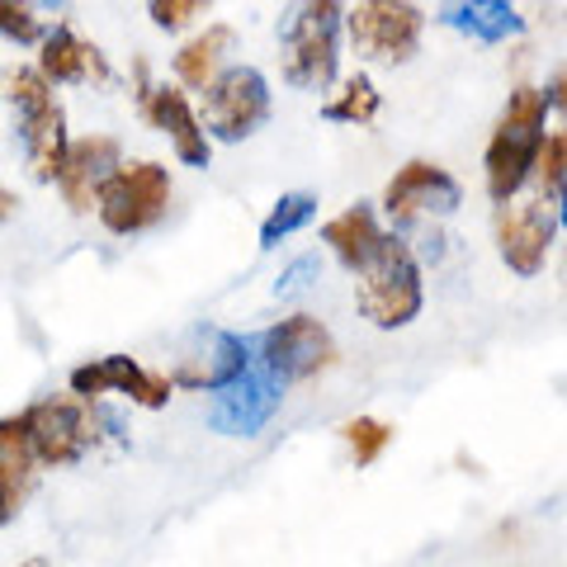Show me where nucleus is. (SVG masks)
Wrapping results in <instances>:
<instances>
[{"mask_svg":"<svg viewBox=\"0 0 567 567\" xmlns=\"http://www.w3.org/2000/svg\"><path fill=\"white\" fill-rule=\"evenodd\" d=\"M548 91H535V85H516L506 100L502 118L487 137V156H483V171H487V194L492 204H511L516 194L535 181V166H539V152H544V118H548Z\"/></svg>","mask_w":567,"mask_h":567,"instance_id":"1","label":"nucleus"},{"mask_svg":"<svg viewBox=\"0 0 567 567\" xmlns=\"http://www.w3.org/2000/svg\"><path fill=\"white\" fill-rule=\"evenodd\" d=\"M341 0H298L279 29V71L293 91H327L341 71Z\"/></svg>","mask_w":567,"mask_h":567,"instance_id":"2","label":"nucleus"},{"mask_svg":"<svg viewBox=\"0 0 567 567\" xmlns=\"http://www.w3.org/2000/svg\"><path fill=\"white\" fill-rule=\"evenodd\" d=\"M10 104L20 114V142L24 162L43 185H58L71 156V133H66V110L58 104V91L43 76V66H20L6 81Z\"/></svg>","mask_w":567,"mask_h":567,"instance_id":"3","label":"nucleus"},{"mask_svg":"<svg viewBox=\"0 0 567 567\" xmlns=\"http://www.w3.org/2000/svg\"><path fill=\"white\" fill-rule=\"evenodd\" d=\"M354 303H360V317H369L379 331H398L406 322H416V312L425 303L421 265L412 256V246L398 241V233L388 237L383 251L360 270V284H354Z\"/></svg>","mask_w":567,"mask_h":567,"instance_id":"4","label":"nucleus"},{"mask_svg":"<svg viewBox=\"0 0 567 567\" xmlns=\"http://www.w3.org/2000/svg\"><path fill=\"white\" fill-rule=\"evenodd\" d=\"M171 208V171L162 162H123L100 189V223L114 237H137L156 227Z\"/></svg>","mask_w":567,"mask_h":567,"instance_id":"5","label":"nucleus"},{"mask_svg":"<svg viewBox=\"0 0 567 567\" xmlns=\"http://www.w3.org/2000/svg\"><path fill=\"white\" fill-rule=\"evenodd\" d=\"M346 33L360 58L379 66H402L421 52L425 14L416 0H354L346 10Z\"/></svg>","mask_w":567,"mask_h":567,"instance_id":"6","label":"nucleus"},{"mask_svg":"<svg viewBox=\"0 0 567 567\" xmlns=\"http://www.w3.org/2000/svg\"><path fill=\"white\" fill-rule=\"evenodd\" d=\"M20 425L33 440V454L39 464L48 468H62V464H76V458L95 445V412H91V398H43L20 412Z\"/></svg>","mask_w":567,"mask_h":567,"instance_id":"7","label":"nucleus"},{"mask_svg":"<svg viewBox=\"0 0 567 567\" xmlns=\"http://www.w3.org/2000/svg\"><path fill=\"white\" fill-rule=\"evenodd\" d=\"M133 81H137V110L152 128H162L171 137V152L185 166H208L213 142H208V123L194 114V104L185 95V85H152L147 62H133Z\"/></svg>","mask_w":567,"mask_h":567,"instance_id":"8","label":"nucleus"},{"mask_svg":"<svg viewBox=\"0 0 567 567\" xmlns=\"http://www.w3.org/2000/svg\"><path fill=\"white\" fill-rule=\"evenodd\" d=\"M270 118V81L256 66H227L204 91V123L218 142L251 137Z\"/></svg>","mask_w":567,"mask_h":567,"instance_id":"9","label":"nucleus"},{"mask_svg":"<svg viewBox=\"0 0 567 567\" xmlns=\"http://www.w3.org/2000/svg\"><path fill=\"white\" fill-rule=\"evenodd\" d=\"M458 204H464V189L435 162H406L383 189V213L398 233H406L421 218H450Z\"/></svg>","mask_w":567,"mask_h":567,"instance_id":"10","label":"nucleus"},{"mask_svg":"<svg viewBox=\"0 0 567 567\" xmlns=\"http://www.w3.org/2000/svg\"><path fill=\"white\" fill-rule=\"evenodd\" d=\"M260 360L279 383H298V379L322 374V369L336 360V341L317 317L298 312V317H284V322H275L260 336Z\"/></svg>","mask_w":567,"mask_h":567,"instance_id":"11","label":"nucleus"},{"mask_svg":"<svg viewBox=\"0 0 567 567\" xmlns=\"http://www.w3.org/2000/svg\"><path fill=\"white\" fill-rule=\"evenodd\" d=\"M558 227L563 223H558V213H548V199L502 204V213H496V251H502V265L520 279L539 275Z\"/></svg>","mask_w":567,"mask_h":567,"instance_id":"12","label":"nucleus"},{"mask_svg":"<svg viewBox=\"0 0 567 567\" xmlns=\"http://www.w3.org/2000/svg\"><path fill=\"white\" fill-rule=\"evenodd\" d=\"M275 412H279V379L260 360V364L246 369L241 379H233L227 388L213 393L208 425L218 435H256Z\"/></svg>","mask_w":567,"mask_h":567,"instance_id":"13","label":"nucleus"},{"mask_svg":"<svg viewBox=\"0 0 567 567\" xmlns=\"http://www.w3.org/2000/svg\"><path fill=\"white\" fill-rule=\"evenodd\" d=\"M171 388H175V379L152 374V369L133 364L128 354H104V360H91V364L71 369V393L91 398V402L104 398V393H123V398H133L137 406L156 412V406L171 402Z\"/></svg>","mask_w":567,"mask_h":567,"instance_id":"14","label":"nucleus"},{"mask_svg":"<svg viewBox=\"0 0 567 567\" xmlns=\"http://www.w3.org/2000/svg\"><path fill=\"white\" fill-rule=\"evenodd\" d=\"M123 166V147H118V137L110 133H91V137H76L71 142V156H66V171H62V199L71 213H91L100 204V189L104 181Z\"/></svg>","mask_w":567,"mask_h":567,"instance_id":"15","label":"nucleus"},{"mask_svg":"<svg viewBox=\"0 0 567 567\" xmlns=\"http://www.w3.org/2000/svg\"><path fill=\"white\" fill-rule=\"evenodd\" d=\"M39 66L52 85H110V62L95 43H85L71 24L48 29V39L39 43Z\"/></svg>","mask_w":567,"mask_h":567,"instance_id":"16","label":"nucleus"},{"mask_svg":"<svg viewBox=\"0 0 567 567\" xmlns=\"http://www.w3.org/2000/svg\"><path fill=\"white\" fill-rule=\"evenodd\" d=\"M440 24L473 43H511L525 33V20L511 0H440Z\"/></svg>","mask_w":567,"mask_h":567,"instance_id":"17","label":"nucleus"},{"mask_svg":"<svg viewBox=\"0 0 567 567\" xmlns=\"http://www.w3.org/2000/svg\"><path fill=\"white\" fill-rule=\"evenodd\" d=\"M322 241L336 251V260L346 265V270H354L360 275L369 260H374L379 251H383V241H388V233L379 227V213L369 208V204H350L341 218H331L327 227H322Z\"/></svg>","mask_w":567,"mask_h":567,"instance_id":"18","label":"nucleus"},{"mask_svg":"<svg viewBox=\"0 0 567 567\" xmlns=\"http://www.w3.org/2000/svg\"><path fill=\"white\" fill-rule=\"evenodd\" d=\"M33 440L20 425V416L0 421V520H14V511L24 506V496L33 487Z\"/></svg>","mask_w":567,"mask_h":567,"instance_id":"19","label":"nucleus"},{"mask_svg":"<svg viewBox=\"0 0 567 567\" xmlns=\"http://www.w3.org/2000/svg\"><path fill=\"white\" fill-rule=\"evenodd\" d=\"M233 39H237L233 24H208L204 33H194V39L171 58L175 81H181L185 91H208V85L227 71V52H233Z\"/></svg>","mask_w":567,"mask_h":567,"instance_id":"20","label":"nucleus"},{"mask_svg":"<svg viewBox=\"0 0 567 567\" xmlns=\"http://www.w3.org/2000/svg\"><path fill=\"white\" fill-rule=\"evenodd\" d=\"M251 341H241V336L233 331H213V354L204 364H185L181 374H175V383L185 388H208V393H218V388H227L233 379H241L246 369H251Z\"/></svg>","mask_w":567,"mask_h":567,"instance_id":"21","label":"nucleus"},{"mask_svg":"<svg viewBox=\"0 0 567 567\" xmlns=\"http://www.w3.org/2000/svg\"><path fill=\"white\" fill-rule=\"evenodd\" d=\"M383 110V95H379V85L364 76V71H354V76L341 81V95H331L322 104V118L327 123H350V128H369V123L379 118Z\"/></svg>","mask_w":567,"mask_h":567,"instance_id":"22","label":"nucleus"},{"mask_svg":"<svg viewBox=\"0 0 567 567\" xmlns=\"http://www.w3.org/2000/svg\"><path fill=\"white\" fill-rule=\"evenodd\" d=\"M535 181H539V199H548V208L558 213V223H567V128L544 137Z\"/></svg>","mask_w":567,"mask_h":567,"instance_id":"23","label":"nucleus"},{"mask_svg":"<svg viewBox=\"0 0 567 567\" xmlns=\"http://www.w3.org/2000/svg\"><path fill=\"white\" fill-rule=\"evenodd\" d=\"M312 213H317V199L308 189H298V194H284V199L265 213V223H260V246L270 251V246H279L284 237H293L298 227H308L312 223Z\"/></svg>","mask_w":567,"mask_h":567,"instance_id":"24","label":"nucleus"},{"mask_svg":"<svg viewBox=\"0 0 567 567\" xmlns=\"http://www.w3.org/2000/svg\"><path fill=\"white\" fill-rule=\"evenodd\" d=\"M341 440L350 445L354 464L369 468V464H379V454H383L388 445H393V425L379 421V416H354V421L341 425Z\"/></svg>","mask_w":567,"mask_h":567,"instance_id":"25","label":"nucleus"},{"mask_svg":"<svg viewBox=\"0 0 567 567\" xmlns=\"http://www.w3.org/2000/svg\"><path fill=\"white\" fill-rule=\"evenodd\" d=\"M0 33H6V43H20V48H33L48 39L33 0H0Z\"/></svg>","mask_w":567,"mask_h":567,"instance_id":"26","label":"nucleus"},{"mask_svg":"<svg viewBox=\"0 0 567 567\" xmlns=\"http://www.w3.org/2000/svg\"><path fill=\"white\" fill-rule=\"evenodd\" d=\"M208 6H213V0H147V14H152V24L162 33H175V29H185V24L199 20Z\"/></svg>","mask_w":567,"mask_h":567,"instance_id":"27","label":"nucleus"},{"mask_svg":"<svg viewBox=\"0 0 567 567\" xmlns=\"http://www.w3.org/2000/svg\"><path fill=\"white\" fill-rule=\"evenodd\" d=\"M312 275H317V256H303V260H293V265H289V270H284V275H279V284H275V298L303 293Z\"/></svg>","mask_w":567,"mask_h":567,"instance_id":"28","label":"nucleus"},{"mask_svg":"<svg viewBox=\"0 0 567 567\" xmlns=\"http://www.w3.org/2000/svg\"><path fill=\"white\" fill-rule=\"evenodd\" d=\"M548 104L563 114V123H567V66H558L554 71V81H548Z\"/></svg>","mask_w":567,"mask_h":567,"instance_id":"29","label":"nucleus"},{"mask_svg":"<svg viewBox=\"0 0 567 567\" xmlns=\"http://www.w3.org/2000/svg\"><path fill=\"white\" fill-rule=\"evenodd\" d=\"M33 6H39V10H52V14H58V10H66V0H33Z\"/></svg>","mask_w":567,"mask_h":567,"instance_id":"30","label":"nucleus"},{"mask_svg":"<svg viewBox=\"0 0 567 567\" xmlns=\"http://www.w3.org/2000/svg\"><path fill=\"white\" fill-rule=\"evenodd\" d=\"M20 567H48V563H43V558H29V563H20Z\"/></svg>","mask_w":567,"mask_h":567,"instance_id":"31","label":"nucleus"}]
</instances>
